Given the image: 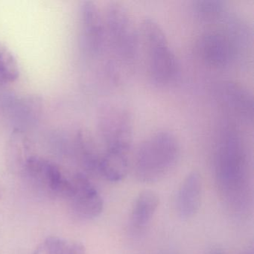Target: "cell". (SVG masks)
I'll return each mask as SVG.
<instances>
[{"instance_id":"cell-1","label":"cell","mask_w":254,"mask_h":254,"mask_svg":"<svg viewBox=\"0 0 254 254\" xmlns=\"http://www.w3.org/2000/svg\"><path fill=\"white\" fill-rule=\"evenodd\" d=\"M217 184L224 201L241 209L249 200L251 165L248 145L242 135L232 127L221 130L215 157Z\"/></svg>"},{"instance_id":"cell-2","label":"cell","mask_w":254,"mask_h":254,"mask_svg":"<svg viewBox=\"0 0 254 254\" xmlns=\"http://www.w3.org/2000/svg\"><path fill=\"white\" fill-rule=\"evenodd\" d=\"M179 157L176 136L167 130L155 132L144 139L135 152V176L141 182H157L175 168Z\"/></svg>"},{"instance_id":"cell-3","label":"cell","mask_w":254,"mask_h":254,"mask_svg":"<svg viewBox=\"0 0 254 254\" xmlns=\"http://www.w3.org/2000/svg\"><path fill=\"white\" fill-rule=\"evenodd\" d=\"M107 51L114 62L131 66L137 60L140 48L139 30L127 8L118 2H111L103 11Z\"/></svg>"},{"instance_id":"cell-4","label":"cell","mask_w":254,"mask_h":254,"mask_svg":"<svg viewBox=\"0 0 254 254\" xmlns=\"http://www.w3.org/2000/svg\"><path fill=\"white\" fill-rule=\"evenodd\" d=\"M150 76L156 84L168 85L178 78L179 64L161 26L154 19H144L139 29Z\"/></svg>"},{"instance_id":"cell-5","label":"cell","mask_w":254,"mask_h":254,"mask_svg":"<svg viewBox=\"0 0 254 254\" xmlns=\"http://www.w3.org/2000/svg\"><path fill=\"white\" fill-rule=\"evenodd\" d=\"M98 127L104 151L130 154L133 126L127 109L117 105H105L99 112Z\"/></svg>"},{"instance_id":"cell-6","label":"cell","mask_w":254,"mask_h":254,"mask_svg":"<svg viewBox=\"0 0 254 254\" xmlns=\"http://www.w3.org/2000/svg\"><path fill=\"white\" fill-rule=\"evenodd\" d=\"M22 175L37 191L47 197L62 199L66 197L69 178L64 175L59 166L47 159L32 156Z\"/></svg>"},{"instance_id":"cell-7","label":"cell","mask_w":254,"mask_h":254,"mask_svg":"<svg viewBox=\"0 0 254 254\" xmlns=\"http://www.w3.org/2000/svg\"><path fill=\"white\" fill-rule=\"evenodd\" d=\"M64 200L80 218L93 219L102 213L103 199L89 178L83 173L69 178V184Z\"/></svg>"},{"instance_id":"cell-8","label":"cell","mask_w":254,"mask_h":254,"mask_svg":"<svg viewBox=\"0 0 254 254\" xmlns=\"http://www.w3.org/2000/svg\"><path fill=\"white\" fill-rule=\"evenodd\" d=\"M197 48L202 60L215 69H226L240 59L234 44L224 29L204 32L199 38Z\"/></svg>"},{"instance_id":"cell-9","label":"cell","mask_w":254,"mask_h":254,"mask_svg":"<svg viewBox=\"0 0 254 254\" xmlns=\"http://www.w3.org/2000/svg\"><path fill=\"white\" fill-rule=\"evenodd\" d=\"M81 32L83 49L89 56L99 58L107 51L103 13L94 2L81 5Z\"/></svg>"},{"instance_id":"cell-10","label":"cell","mask_w":254,"mask_h":254,"mask_svg":"<svg viewBox=\"0 0 254 254\" xmlns=\"http://www.w3.org/2000/svg\"><path fill=\"white\" fill-rule=\"evenodd\" d=\"M221 102L226 109L236 118L246 123L254 120V97L242 84L227 82L221 90Z\"/></svg>"},{"instance_id":"cell-11","label":"cell","mask_w":254,"mask_h":254,"mask_svg":"<svg viewBox=\"0 0 254 254\" xmlns=\"http://www.w3.org/2000/svg\"><path fill=\"white\" fill-rule=\"evenodd\" d=\"M203 183L200 174L191 172L184 178L176 197V211L183 220L195 215L201 201Z\"/></svg>"},{"instance_id":"cell-12","label":"cell","mask_w":254,"mask_h":254,"mask_svg":"<svg viewBox=\"0 0 254 254\" xmlns=\"http://www.w3.org/2000/svg\"><path fill=\"white\" fill-rule=\"evenodd\" d=\"M24 130L14 129L5 149V160L8 170L22 175L32 154V145Z\"/></svg>"},{"instance_id":"cell-13","label":"cell","mask_w":254,"mask_h":254,"mask_svg":"<svg viewBox=\"0 0 254 254\" xmlns=\"http://www.w3.org/2000/svg\"><path fill=\"white\" fill-rule=\"evenodd\" d=\"M159 204L160 198L154 191L145 190L139 193L132 207L130 215L132 225L136 229L146 227L151 222Z\"/></svg>"},{"instance_id":"cell-14","label":"cell","mask_w":254,"mask_h":254,"mask_svg":"<svg viewBox=\"0 0 254 254\" xmlns=\"http://www.w3.org/2000/svg\"><path fill=\"white\" fill-rule=\"evenodd\" d=\"M129 165V154L103 151L101 154L97 172L107 181L119 182L127 175Z\"/></svg>"},{"instance_id":"cell-15","label":"cell","mask_w":254,"mask_h":254,"mask_svg":"<svg viewBox=\"0 0 254 254\" xmlns=\"http://www.w3.org/2000/svg\"><path fill=\"white\" fill-rule=\"evenodd\" d=\"M76 144L83 166L88 171L97 172L101 154L91 133L86 130H79L77 133Z\"/></svg>"},{"instance_id":"cell-16","label":"cell","mask_w":254,"mask_h":254,"mask_svg":"<svg viewBox=\"0 0 254 254\" xmlns=\"http://www.w3.org/2000/svg\"><path fill=\"white\" fill-rule=\"evenodd\" d=\"M11 111L19 124H32L38 120L41 112V101L36 96L23 98L20 100L13 101L9 104ZM11 114V115H12Z\"/></svg>"},{"instance_id":"cell-17","label":"cell","mask_w":254,"mask_h":254,"mask_svg":"<svg viewBox=\"0 0 254 254\" xmlns=\"http://www.w3.org/2000/svg\"><path fill=\"white\" fill-rule=\"evenodd\" d=\"M20 76V67L17 59L11 50L0 42V86L10 85Z\"/></svg>"},{"instance_id":"cell-18","label":"cell","mask_w":254,"mask_h":254,"mask_svg":"<svg viewBox=\"0 0 254 254\" xmlns=\"http://www.w3.org/2000/svg\"><path fill=\"white\" fill-rule=\"evenodd\" d=\"M193 8L196 17L205 23L221 21L227 13L225 2L219 0L196 1Z\"/></svg>"},{"instance_id":"cell-19","label":"cell","mask_w":254,"mask_h":254,"mask_svg":"<svg viewBox=\"0 0 254 254\" xmlns=\"http://www.w3.org/2000/svg\"><path fill=\"white\" fill-rule=\"evenodd\" d=\"M43 248L45 254H87L80 242H69L56 236L47 238Z\"/></svg>"},{"instance_id":"cell-20","label":"cell","mask_w":254,"mask_h":254,"mask_svg":"<svg viewBox=\"0 0 254 254\" xmlns=\"http://www.w3.org/2000/svg\"><path fill=\"white\" fill-rule=\"evenodd\" d=\"M207 254H225V253L222 248L215 247V248H212Z\"/></svg>"},{"instance_id":"cell-21","label":"cell","mask_w":254,"mask_h":254,"mask_svg":"<svg viewBox=\"0 0 254 254\" xmlns=\"http://www.w3.org/2000/svg\"><path fill=\"white\" fill-rule=\"evenodd\" d=\"M241 254H254V251H253V249H248L243 251Z\"/></svg>"},{"instance_id":"cell-22","label":"cell","mask_w":254,"mask_h":254,"mask_svg":"<svg viewBox=\"0 0 254 254\" xmlns=\"http://www.w3.org/2000/svg\"><path fill=\"white\" fill-rule=\"evenodd\" d=\"M43 253H44V249H42V248H38V250H36V251H35V253H34V254H42Z\"/></svg>"},{"instance_id":"cell-23","label":"cell","mask_w":254,"mask_h":254,"mask_svg":"<svg viewBox=\"0 0 254 254\" xmlns=\"http://www.w3.org/2000/svg\"><path fill=\"white\" fill-rule=\"evenodd\" d=\"M1 193H2V191H1V188H0V197H1Z\"/></svg>"}]
</instances>
